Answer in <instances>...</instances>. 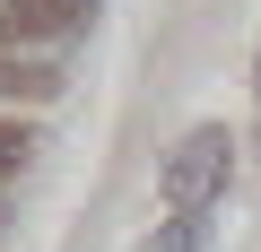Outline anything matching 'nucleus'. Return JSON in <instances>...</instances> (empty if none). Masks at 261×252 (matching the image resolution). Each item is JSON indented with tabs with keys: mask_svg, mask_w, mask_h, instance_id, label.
<instances>
[{
	"mask_svg": "<svg viewBox=\"0 0 261 252\" xmlns=\"http://www.w3.org/2000/svg\"><path fill=\"white\" fill-rule=\"evenodd\" d=\"M226 157H235L226 122H200V131H183V139H174V157H166V209H174V217L209 209V200L226 191Z\"/></svg>",
	"mask_w": 261,
	"mask_h": 252,
	"instance_id": "obj_1",
	"label": "nucleus"
},
{
	"mask_svg": "<svg viewBox=\"0 0 261 252\" xmlns=\"http://www.w3.org/2000/svg\"><path fill=\"white\" fill-rule=\"evenodd\" d=\"M96 18V0H0V52H44Z\"/></svg>",
	"mask_w": 261,
	"mask_h": 252,
	"instance_id": "obj_2",
	"label": "nucleus"
},
{
	"mask_svg": "<svg viewBox=\"0 0 261 252\" xmlns=\"http://www.w3.org/2000/svg\"><path fill=\"white\" fill-rule=\"evenodd\" d=\"M61 78L44 70V61H27V52H0V104H44Z\"/></svg>",
	"mask_w": 261,
	"mask_h": 252,
	"instance_id": "obj_3",
	"label": "nucleus"
},
{
	"mask_svg": "<svg viewBox=\"0 0 261 252\" xmlns=\"http://www.w3.org/2000/svg\"><path fill=\"white\" fill-rule=\"evenodd\" d=\"M35 157V122H9V113H0V174H18Z\"/></svg>",
	"mask_w": 261,
	"mask_h": 252,
	"instance_id": "obj_5",
	"label": "nucleus"
},
{
	"mask_svg": "<svg viewBox=\"0 0 261 252\" xmlns=\"http://www.w3.org/2000/svg\"><path fill=\"white\" fill-rule=\"evenodd\" d=\"M140 252H209V209H192V217H166Z\"/></svg>",
	"mask_w": 261,
	"mask_h": 252,
	"instance_id": "obj_4",
	"label": "nucleus"
},
{
	"mask_svg": "<svg viewBox=\"0 0 261 252\" xmlns=\"http://www.w3.org/2000/svg\"><path fill=\"white\" fill-rule=\"evenodd\" d=\"M252 87H261V70H252Z\"/></svg>",
	"mask_w": 261,
	"mask_h": 252,
	"instance_id": "obj_6",
	"label": "nucleus"
}]
</instances>
